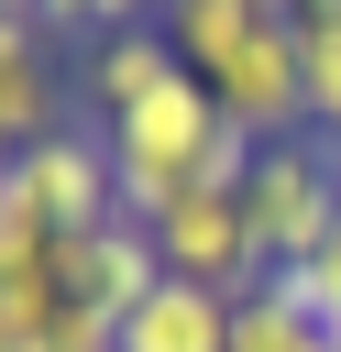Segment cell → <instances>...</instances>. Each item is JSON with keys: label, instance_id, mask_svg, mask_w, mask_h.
I'll use <instances>...</instances> for the list:
<instances>
[{"label": "cell", "instance_id": "e0dca14e", "mask_svg": "<svg viewBox=\"0 0 341 352\" xmlns=\"http://www.w3.org/2000/svg\"><path fill=\"white\" fill-rule=\"evenodd\" d=\"M0 22H22V11H0Z\"/></svg>", "mask_w": 341, "mask_h": 352}, {"label": "cell", "instance_id": "30bf717a", "mask_svg": "<svg viewBox=\"0 0 341 352\" xmlns=\"http://www.w3.org/2000/svg\"><path fill=\"white\" fill-rule=\"evenodd\" d=\"M297 88H308V132L341 143V22H297Z\"/></svg>", "mask_w": 341, "mask_h": 352}, {"label": "cell", "instance_id": "7a4b0ae2", "mask_svg": "<svg viewBox=\"0 0 341 352\" xmlns=\"http://www.w3.org/2000/svg\"><path fill=\"white\" fill-rule=\"evenodd\" d=\"M209 99L253 132V143H286V132H308V88H297V22L286 11H264L220 66H209Z\"/></svg>", "mask_w": 341, "mask_h": 352}, {"label": "cell", "instance_id": "9c48e42d", "mask_svg": "<svg viewBox=\"0 0 341 352\" xmlns=\"http://www.w3.org/2000/svg\"><path fill=\"white\" fill-rule=\"evenodd\" d=\"M231 352H319V319L286 297V275H264V286L231 297Z\"/></svg>", "mask_w": 341, "mask_h": 352}, {"label": "cell", "instance_id": "8992f818", "mask_svg": "<svg viewBox=\"0 0 341 352\" xmlns=\"http://www.w3.org/2000/svg\"><path fill=\"white\" fill-rule=\"evenodd\" d=\"M0 132H11V143L66 132V77H55L44 22H0Z\"/></svg>", "mask_w": 341, "mask_h": 352}, {"label": "cell", "instance_id": "3957f363", "mask_svg": "<svg viewBox=\"0 0 341 352\" xmlns=\"http://www.w3.org/2000/svg\"><path fill=\"white\" fill-rule=\"evenodd\" d=\"M11 176L33 187V209H44V231H55V242H66V231L121 220V165H110V132H99V121H66V132L22 143V165H11Z\"/></svg>", "mask_w": 341, "mask_h": 352}, {"label": "cell", "instance_id": "5bb4252c", "mask_svg": "<svg viewBox=\"0 0 341 352\" xmlns=\"http://www.w3.org/2000/svg\"><path fill=\"white\" fill-rule=\"evenodd\" d=\"M0 11H22V22H33V0H0Z\"/></svg>", "mask_w": 341, "mask_h": 352}, {"label": "cell", "instance_id": "5b68a950", "mask_svg": "<svg viewBox=\"0 0 341 352\" xmlns=\"http://www.w3.org/2000/svg\"><path fill=\"white\" fill-rule=\"evenodd\" d=\"M44 264H55V297H66V308H99V319H132V308L165 286V253H154V231H143L132 209L99 220V231H66Z\"/></svg>", "mask_w": 341, "mask_h": 352}, {"label": "cell", "instance_id": "52a82bcc", "mask_svg": "<svg viewBox=\"0 0 341 352\" xmlns=\"http://www.w3.org/2000/svg\"><path fill=\"white\" fill-rule=\"evenodd\" d=\"M121 352H231V297H220V286L165 275V286L121 319Z\"/></svg>", "mask_w": 341, "mask_h": 352}, {"label": "cell", "instance_id": "9a60e30c", "mask_svg": "<svg viewBox=\"0 0 341 352\" xmlns=\"http://www.w3.org/2000/svg\"><path fill=\"white\" fill-rule=\"evenodd\" d=\"M11 352H55V341H11Z\"/></svg>", "mask_w": 341, "mask_h": 352}, {"label": "cell", "instance_id": "277c9868", "mask_svg": "<svg viewBox=\"0 0 341 352\" xmlns=\"http://www.w3.org/2000/svg\"><path fill=\"white\" fill-rule=\"evenodd\" d=\"M143 231H154L165 275H187V286H220V297L264 286V264H253V220H242L231 187H187V198H165Z\"/></svg>", "mask_w": 341, "mask_h": 352}, {"label": "cell", "instance_id": "6da1fadb", "mask_svg": "<svg viewBox=\"0 0 341 352\" xmlns=\"http://www.w3.org/2000/svg\"><path fill=\"white\" fill-rule=\"evenodd\" d=\"M242 220H253V264H264V275L308 264V253L341 231V143H330V132L264 143L253 176H242Z\"/></svg>", "mask_w": 341, "mask_h": 352}, {"label": "cell", "instance_id": "8fae6325", "mask_svg": "<svg viewBox=\"0 0 341 352\" xmlns=\"http://www.w3.org/2000/svg\"><path fill=\"white\" fill-rule=\"evenodd\" d=\"M44 253H55V231H44L33 187H22V176H0V286H11V275H33Z\"/></svg>", "mask_w": 341, "mask_h": 352}, {"label": "cell", "instance_id": "4fadbf2b", "mask_svg": "<svg viewBox=\"0 0 341 352\" xmlns=\"http://www.w3.org/2000/svg\"><path fill=\"white\" fill-rule=\"evenodd\" d=\"M11 341H22V330H11V308H0V352H11Z\"/></svg>", "mask_w": 341, "mask_h": 352}, {"label": "cell", "instance_id": "ba28073f", "mask_svg": "<svg viewBox=\"0 0 341 352\" xmlns=\"http://www.w3.org/2000/svg\"><path fill=\"white\" fill-rule=\"evenodd\" d=\"M165 77H187L176 44H165V22H121V33H99V55H88V99H99V121H121L132 99H154Z\"/></svg>", "mask_w": 341, "mask_h": 352}, {"label": "cell", "instance_id": "7c38bea8", "mask_svg": "<svg viewBox=\"0 0 341 352\" xmlns=\"http://www.w3.org/2000/svg\"><path fill=\"white\" fill-rule=\"evenodd\" d=\"M11 165H22V143H11V132H0V176H11Z\"/></svg>", "mask_w": 341, "mask_h": 352}, {"label": "cell", "instance_id": "2e32d148", "mask_svg": "<svg viewBox=\"0 0 341 352\" xmlns=\"http://www.w3.org/2000/svg\"><path fill=\"white\" fill-rule=\"evenodd\" d=\"M264 11H286V0H264Z\"/></svg>", "mask_w": 341, "mask_h": 352}]
</instances>
